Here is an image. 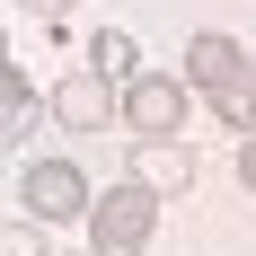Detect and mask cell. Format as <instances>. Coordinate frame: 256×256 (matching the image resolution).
I'll use <instances>...</instances> for the list:
<instances>
[{"instance_id": "cell-12", "label": "cell", "mask_w": 256, "mask_h": 256, "mask_svg": "<svg viewBox=\"0 0 256 256\" xmlns=\"http://www.w3.org/2000/svg\"><path fill=\"white\" fill-rule=\"evenodd\" d=\"M238 186L256 194V132H238Z\"/></svg>"}, {"instance_id": "cell-6", "label": "cell", "mask_w": 256, "mask_h": 256, "mask_svg": "<svg viewBox=\"0 0 256 256\" xmlns=\"http://www.w3.org/2000/svg\"><path fill=\"white\" fill-rule=\"evenodd\" d=\"M248 62H256V53L238 44V36H221V26H194V36H186V80H194L204 98H212V88H230Z\"/></svg>"}, {"instance_id": "cell-3", "label": "cell", "mask_w": 256, "mask_h": 256, "mask_svg": "<svg viewBox=\"0 0 256 256\" xmlns=\"http://www.w3.org/2000/svg\"><path fill=\"white\" fill-rule=\"evenodd\" d=\"M186 88H194L186 71H142V80H124V132H132V142L186 132Z\"/></svg>"}, {"instance_id": "cell-10", "label": "cell", "mask_w": 256, "mask_h": 256, "mask_svg": "<svg viewBox=\"0 0 256 256\" xmlns=\"http://www.w3.org/2000/svg\"><path fill=\"white\" fill-rule=\"evenodd\" d=\"M0 256H53L44 248V221H0Z\"/></svg>"}, {"instance_id": "cell-5", "label": "cell", "mask_w": 256, "mask_h": 256, "mask_svg": "<svg viewBox=\"0 0 256 256\" xmlns=\"http://www.w3.org/2000/svg\"><path fill=\"white\" fill-rule=\"evenodd\" d=\"M124 177L159 186V194H194L204 159H194V142H186V132H168V142H142V150H132V168H124Z\"/></svg>"}, {"instance_id": "cell-2", "label": "cell", "mask_w": 256, "mask_h": 256, "mask_svg": "<svg viewBox=\"0 0 256 256\" xmlns=\"http://www.w3.org/2000/svg\"><path fill=\"white\" fill-rule=\"evenodd\" d=\"M88 177H80L71 159H26L18 168V212L26 221H88Z\"/></svg>"}, {"instance_id": "cell-1", "label": "cell", "mask_w": 256, "mask_h": 256, "mask_svg": "<svg viewBox=\"0 0 256 256\" xmlns=\"http://www.w3.org/2000/svg\"><path fill=\"white\" fill-rule=\"evenodd\" d=\"M88 248L98 256H142L150 248V230H159V186H142V177H124V186H106L98 204H88Z\"/></svg>"}, {"instance_id": "cell-7", "label": "cell", "mask_w": 256, "mask_h": 256, "mask_svg": "<svg viewBox=\"0 0 256 256\" xmlns=\"http://www.w3.org/2000/svg\"><path fill=\"white\" fill-rule=\"evenodd\" d=\"M0 132H9V142L36 132V71H18V62L0 71Z\"/></svg>"}, {"instance_id": "cell-4", "label": "cell", "mask_w": 256, "mask_h": 256, "mask_svg": "<svg viewBox=\"0 0 256 256\" xmlns=\"http://www.w3.org/2000/svg\"><path fill=\"white\" fill-rule=\"evenodd\" d=\"M115 115H124V80H106L98 62L71 71V80H53V124L62 132H106Z\"/></svg>"}, {"instance_id": "cell-8", "label": "cell", "mask_w": 256, "mask_h": 256, "mask_svg": "<svg viewBox=\"0 0 256 256\" xmlns=\"http://www.w3.org/2000/svg\"><path fill=\"white\" fill-rule=\"evenodd\" d=\"M88 62H98L106 80H142V44H132L124 26H98V36H88Z\"/></svg>"}, {"instance_id": "cell-11", "label": "cell", "mask_w": 256, "mask_h": 256, "mask_svg": "<svg viewBox=\"0 0 256 256\" xmlns=\"http://www.w3.org/2000/svg\"><path fill=\"white\" fill-rule=\"evenodd\" d=\"M18 9H26V18H44V26H62V18L80 9V0H18Z\"/></svg>"}, {"instance_id": "cell-9", "label": "cell", "mask_w": 256, "mask_h": 256, "mask_svg": "<svg viewBox=\"0 0 256 256\" xmlns=\"http://www.w3.org/2000/svg\"><path fill=\"white\" fill-rule=\"evenodd\" d=\"M212 115H221L230 132H256V62L230 80V88H212Z\"/></svg>"}, {"instance_id": "cell-13", "label": "cell", "mask_w": 256, "mask_h": 256, "mask_svg": "<svg viewBox=\"0 0 256 256\" xmlns=\"http://www.w3.org/2000/svg\"><path fill=\"white\" fill-rule=\"evenodd\" d=\"M71 256H98V248H71Z\"/></svg>"}]
</instances>
